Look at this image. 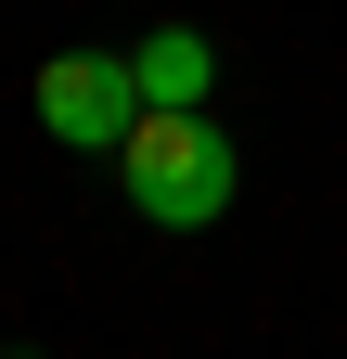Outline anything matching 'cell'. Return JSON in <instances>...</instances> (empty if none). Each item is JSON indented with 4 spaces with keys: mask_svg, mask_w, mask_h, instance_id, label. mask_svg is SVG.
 Wrapping results in <instances>:
<instances>
[{
    "mask_svg": "<svg viewBox=\"0 0 347 359\" xmlns=\"http://www.w3.org/2000/svg\"><path fill=\"white\" fill-rule=\"evenodd\" d=\"M116 193L129 205H142L155 218V231H206V218H232V193H244V154L219 142V116H142V128H129V142H116Z\"/></svg>",
    "mask_w": 347,
    "mask_h": 359,
    "instance_id": "obj_1",
    "label": "cell"
},
{
    "mask_svg": "<svg viewBox=\"0 0 347 359\" xmlns=\"http://www.w3.org/2000/svg\"><path fill=\"white\" fill-rule=\"evenodd\" d=\"M129 65H142V103H167V116H193L206 90H219V52H206L193 26H155L142 52H129Z\"/></svg>",
    "mask_w": 347,
    "mask_h": 359,
    "instance_id": "obj_3",
    "label": "cell"
},
{
    "mask_svg": "<svg viewBox=\"0 0 347 359\" xmlns=\"http://www.w3.org/2000/svg\"><path fill=\"white\" fill-rule=\"evenodd\" d=\"M0 359H39V346H0Z\"/></svg>",
    "mask_w": 347,
    "mask_h": 359,
    "instance_id": "obj_4",
    "label": "cell"
},
{
    "mask_svg": "<svg viewBox=\"0 0 347 359\" xmlns=\"http://www.w3.org/2000/svg\"><path fill=\"white\" fill-rule=\"evenodd\" d=\"M155 103H142V65H129V52H52V65H39V128H52L65 154H103L116 167V142Z\"/></svg>",
    "mask_w": 347,
    "mask_h": 359,
    "instance_id": "obj_2",
    "label": "cell"
}]
</instances>
